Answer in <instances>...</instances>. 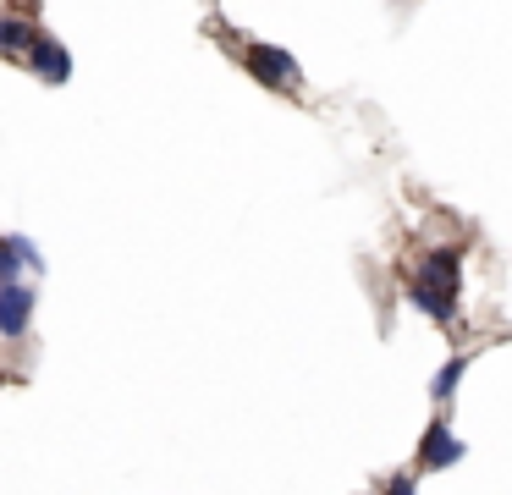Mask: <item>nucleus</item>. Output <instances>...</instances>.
Segmentation results:
<instances>
[{"label": "nucleus", "mask_w": 512, "mask_h": 495, "mask_svg": "<svg viewBox=\"0 0 512 495\" xmlns=\"http://www.w3.org/2000/svg\"><path fill=\"white\" fill-rule=\"evenodd\" d=\"M17 270H45V259H39V248L28 237L0 242V281H17Z\"/></svg>", "instance_id": "7"}, {"label": "nucleus", "mask_w": 512, "mask_h": 495, "mask_svg": "<svg viewBox=\"0 0 512 495\" xmlns=\"http://www.w3.org/2000/svg\"><path fill=\"white\" fill-rule=\"evenodd\" d=\"M28 66H34L39 83H67V77H72V55H67V44H61L56 33H39L34 55H28Z\"/></svg>", "instance_id": "5"}, {"label": "nucleus", "mask_w": 512, "mask_h": 495, "mask_svg": "<svg viewBox=\"0 0 512 495\" xmlns=\"http://www.w3.org/2000/svg\"><path fill=\"white\" fill-rule=\"evenodd\" d=\"M408 303L419 308V314H430L435 325H452V319H457V286H452V281H430V275L413 270V281H408Z\"/></svg>", "instance_id": "4"}, {"label": "nucleus", "mask_w": 512, "mask_h": 495, "mask_svg": "<svg viewBox=\"0 0 512 495\" xmlns=\"http://www.w3.org/2000/svg\"><path fill=\"white\" fill-rule=\"evenodd\" d=\"M463 457H468V446L457 440V429L446 424V418H435V424L424 429V440H419V468L424 473H441V468H457Z\"/></svg>", "instance_id": "3"}, {"label": "nucleus", "mask_w": 512, "mask_h": 495, "mask_svg": "<svg viewBox=\"0 0 512 495\" xmlns=\"http://www.w3.org/2000/svg\"><path fill=\"white\" fill-rule=\"evenodd\" d=\"M386 495H419V490H413V473H391V479H386Z\"/></svg>", "instance_id": "10"}, {"label": "nucleus", "mask_w": 512, "mask_h": 495, "mask_svg": "<svg viewBox=\"0 0 512 495\" xmlns=\"http://www.w3.org/2000/svg\"><path fill=\"white\" fill-rule=\"evenodd\" d=\"M419 275H430V281H452V286H463V253L457 248H430L419 259Z\"/></svg>", "instance_id": "8"}, {"label": "nucleus", "mask_w": 512, "mask_h": 495, "mask_svg": "<svg viewBox=\"0 0 512 495\" xmlns=\"http://www.w3.org/2000/svg\"><path fill=\"white\" fill-rule=\"evenodd\" d=\"M34 303H39L34 286L0 281V336H6V341H23L28 325H34Z\"/></svg>", "instance_id": "2"}, {"label": "nucleus", "mask_w": 512, "mask_h": 495, "mask_svg": "<svg viewBox=\"0 0 512 495\" xmlns=\"http://www.w3.org/2000/svg\"><path fill=\"white\" fill-rule=\"evenodd\" d=\"M39 33H45V28H34L28 17L6 11V17H0V61H28L34 44H39Z\"/></svg>", "instance_id": "6"}, {"label": "nucleus", "mask_w": 512, "mask_h": 495, "mask_svg": "<svg viewBox=\"0 0 512 495\" xmlns=\"http://www.w3.org/2000/svg\"><path fill=\"white\" fill-rule=\"evenodd\" d=\"M243 66H248V77H259L265 88H287V94L303 88V66L292 61L281 44H243Z\"/></svg>", "instance_id": "1"}, {"label": "nucleus", "mask_w": 512, "mask_h": 495, "mask_svg": "<svg viewBox=\"0 0 512 495\" xmlns=\"http://www.w3.org/2000/svg\"><path fill=\"white\" fill-rule=\"evenodd\" d=\"M463 374H468V358H463V352H457V358H446L441 363V374H435V380H430V396H435V402H452V396H457V385H463Z\"/></svg>", "instance_id": "9"}]
</instances>
